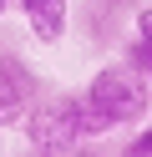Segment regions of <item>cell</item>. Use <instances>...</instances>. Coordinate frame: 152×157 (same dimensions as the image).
Here are the masks:
<instances>
[{
	"mask_svg": "<svg viewBox=\"0 0 152 157\" xmlns=\"http://www.w3.org/2000/svg\"><path fill=\"white\" fill-rule=\"evenodd\" d=\"M86 101L96 106L111 127H142V117H147V106H152V86H147L142 71L111 61V66H101L86 81Z\"/></svg>",
	"mask_w": 152,
	"mask_h": 157,
	"instance_id": "1",
	"label": "cell"
},
{
	"mask_svg": "<svg viewBox=\"0 0 152 157\" xmlns=\"http://www.w3.org/2000/svg\"><path fill=\"white\" fill-rule=\"evenodd\" d=\"M20 132H25V147H36V152H46V157H66L71 147L81 142V132H76V91L41 96L25 112Z\"/></svg>",
	"mask_w": 152,
	"mask_h": 157,
	"instance_id": "2",
	"label": "cell"
},
{
	"mask_svg": "<svg viewBox=\"0 0 152 157\" xmlns=\"http://www.w3.org/2000/svg\"><path fill=\"white\" fill-rule=\"evenodd\" d=\"M20 5V15H25V25H30V36L36 41H61L66 36V21H71V0H15Z\"/></svg>",
	"mask_w": 152,
	"mask_h": 157,
	"instance_id": "3",
	"label": "cell"
},
{
	"mask_svg": "<svg viewBox=\"0 0 152 157\" xmlns=\"http://www.w3.org/2000/svg\"><path fill=\"white\" fill-rule=\"evenodd\" d=\"M122 66L152 76V5H142L132 21V41H122Z\"/></svg>",
	"mask_w": 152,
	"mask_h": 157,
	"instance_id": "4",
	"label": "cell"
},
{
	"mask_svg": "<svg viewBox=\"0 0 152 157\" xmlns=\"http://www.w3.org/2000/svg\"><path fill=\"white\" fill-rule=\"evenodd\" d=\"M0 81H5V86H10V91H20V96H25V101H30V106H36V101H41V96H46V86H41V76H36V71H30V66H25V61H20V56H15V51H0Z\"/></svg>",
	"mask_w": 152,
	"mask_h": 157,
	"instance_id": "5",
	"label": "cell"
},
{
	"mask_svg": "<svg viewBox=\"0 0 152 157\" xmlns=\"http://www.w3.org/2000/svg\"><path fill=\"white\" fill-rule=\"evenodd\" d=\"M76 132H81V142H101L107 132H117V127L86 101V91H76Z\"/></svg>",
	"mask_w": 152,
	"mask_h": 157,
	"instance_id": "6",
	"label": "cell"
},
{
	"mask_svg": "<svg viewBox=\"0 0 152 157\" xmlns=\"http://www.w3.org/2000/svg\"><path fill=\"white\" fill-rule=\"evenodd\" d=\"M25 112H30V101L0 81V132H5V127H20V122H25Z\"/></svg>",
	"mask_w": 152,
	"mask_h": 157,
	"instance_id": "7",
	"label": "cell"
},
{
	"mask_svg": "<svg viewBox=\"0 0 152 157\" xmlns=\"http://www.w3.org/2000/svg\"><path fill=\"white\" fill-rule=\"evenodd\" d=\"M122 157H152V127H137V132L122 142Z\"/></svg>",
	"mask_w": 152,
	"mask_h": 157,
	"instance_id": "8",
	"label": "cell"
},
{
	"mask_svg": "<svg viewBox=\"0 0 152 157\" xmlns=\"http://www.w3.org/2000/svg\"><path fill=\"white\" fill-rule=\"evenodd\" d=\"M66 157H101V152H96V142H76Z\"/></svg>",
	"mask_w": 152,
	"mask_h": 157,
	"instance_id": "9",
	"label": "cell"
},
{
	"mask_svg": "<svg viewBox=\"0 0 152 157\" xmlns=\"http://www.w3.org/2000/svg\"><path fill=\"white\" fill-rule=\"evenodd\" d=\"M10 5H15V0H0V15H5V10H10Z\"/></svg>",
	"mask_w": 152,
	"mask_h": 157,
	"instance_id": "10",
	"label": "cell"
},
{
	"mask_svg": "<svg viewBox=\"0 0 152 157\" xmlns=\"http://www.w3.org/2000/svg\"><path fill=\"white\" fill-rule=\"evenodd\" d=\"M25 157H46V152H36V147H30V152H25Z\"/></svg>",
	"mask_w": 152,
	"mask_h": 157,
	"instance_id": "11",
	"label": "cell"
}]
</instances>
